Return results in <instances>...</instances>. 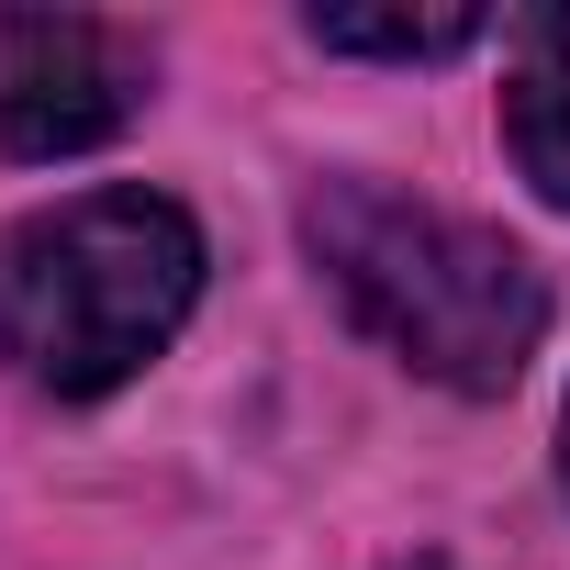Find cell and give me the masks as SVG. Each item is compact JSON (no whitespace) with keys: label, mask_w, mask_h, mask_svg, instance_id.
Returning <instances> with one entry per match:
<instances>
[{"label":"cell","mask_w":570,"mask_h":570,"mask_svg":"<svg viewBox=\"0 0 570 570\" xmlns=\"http://www.w3.org/2000/svg\"><path fill=\"white\" fill-rule=\"evenodd\" d=\"M303 246L325 257L336 303L425 381L448 392H514V370L548 336V279L514 235L403 202L392 179H325L303 202Z\"/></svg>","instance_id":"6da1fadb"},{"label":"cell","mask_w":570,"mask_h":570,"mask_svg":"<svg viewBox=\"0 0 570 570\" xmlns=\"http://www.w3.org/2000/svg\"><path fill=\"white\" fill-rule=\"evenodd\" d=\"M202 303V235L168 190H79L0 235V358L90 403L135 381Z\"/></svg>","instance_id":"7a4b0ae2"},{"label":"cell","mask_w":570,"mask_h":570,"mask_svg":"<svg viewBox=\"0 0 570 570\" xmlns=\"http://www.w3.org/2000/svg\"><path fill=\"white\" fill-rule=\"evenodd\" d=\"M146 57L90 12H0V157H90L135 124Z\"/></svg>","instance_id":"3957f363"},{"label":"cell","mask_w":570,"mask_h":570,"mask_svg":"<svg viewBox=\"0 0 570 570\" xmlns=\"http://www.w3.org/2000/svg\"><path fill=\"white\" fill-rule=\"evenodd\" d=\"M503 135H514V168L570 213V12H525V23H514Z\"/></svg>","instance_id":"277c9868"},{"label":"cell","mask_w":570,"mask_h":570,"mask_svg":"<svg viewBox=\"0 0 570 570\" xmlns=\"http://www.w3.org/2000/svg\"><path fill=\"white\" fill-rule=\"evenodd\" d=\"M314 46H336V57H459V46H481V12H314Z\"/></svg>","instance_id":"5b68a950"},{"label":"cell","mask_w":570,"mask_h":570,"mask_svg":"<svg viewBox=\"0 0 570 570\" xmlns=\"http://www.w3.org/2000/svg\"><path fill=\"white\" fill-rule=\"evenodd\" d=\"M559 470H570V425H559Z\"/></svg>","instance_id":"8992f818"}]
</instances>
